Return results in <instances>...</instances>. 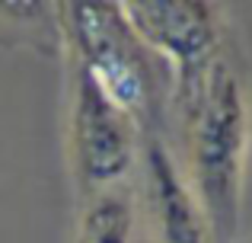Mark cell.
<instances>
[{
	"label": "cell",
	"mask_w": 252,
	"mask_h": 243,
	"mask_svg": "<svg viewBox=\"0 0 252 243\" xmlns=\"http://www.w3.org/2000/svg\"><path fill=\"white\" fill-rule=\"evenodd\" d=\"M169 119H176L179 138L172 160L208 221L211 240L233 243L246 189L252 96L246 61L230 42L195 77L172 83Z\"/></svg>",
	"instance_id": "obj_1"
},
{
	"label": "cell",
	"mask_w": 252,
	"mask_h": 243,
	"mask_svg": "<svg viewBox=\"0 0 252 243\" xmlns=\"http://www.w3.org/2000/svg\"><path fill=\"white\" fill-rule=\"evenodd\" d=\"M61 42L80 68L147 138H163L172 103V68L128 26L122 3L70 0L55 6Z\"/></svg>",
	"instance_id": "obj_2"
},
{
	"label": "cell",
	"mask_w": 252,
	"mask_h": 243,
	"mask_svg": "<svg viewBox=\"0 0 252 243\" xmlns=\"http://www.w3.org/2000/svg\"><path fill=\"white\" fill-rule=\"evenodd\" d=\"M67 144L80 199L125 186L144 147V135L131 115L122 112L80 68H74Z\"/></svg>",
	"instance_id": "obj_3"
},
{
	"label": "cell",
	"mask_w": 252,
	"mask_h": 243,
	"mask_svg": "<svg viewBox=\"0 0 252 243\" xmlns=\"http://www.w3.org/2000/svg\"><path fill=\"white\" fill-rule=\"evenodd\" d=\"M128 26L172 68V83L195 77L230 42L227 10L208 0H128Z\"/></svg>",
	"instance_id": "obj_4"
},
{
	"label": "cell",
	"mask_w": 252,
	"mask_h": 243,
	"mask_svg": "<svg viewBox=\"0 0 252 243\" xmlns=\"http://www.w3.org/2000/svg\"><path fill=\"white\" fill-rule=\"evenodd\" d=\"M144 186L147 214L154 221V237H147L150 243H214L208 221L163 138L144 141Z\"/></svg>",
	"instance_id": "obj_5"
},
{
	"label": "cell",
	"mask_w": 252,
	"mask_h": 243,
	"mask_svg": "<svg viewBox=\"0 0 252 243\" xmlns=\"http://www.w3.org/2000/svg\"><path fill=\"white\" fill-rule=\"evenodd\" d=\"M137 218L141 208L128 182L86 195L77 224V243H141Z\"/></svg>",
	"instance_id": "obj_6"
},
{
	"label": "cell",
	"mask_w": 252,
	"mask_h": 243,
	"mask_svg": "<svg viewBox=\"0 0 252 243\" xmlns=\"http://www.w3.org/2000/svg\"><path fill=\"white\" fill-rule=\"evenodd\" d=\"M141 243H150V240H141Z\"/></svg>",
	"instance_id": "obj_7"
}]
</instances>
